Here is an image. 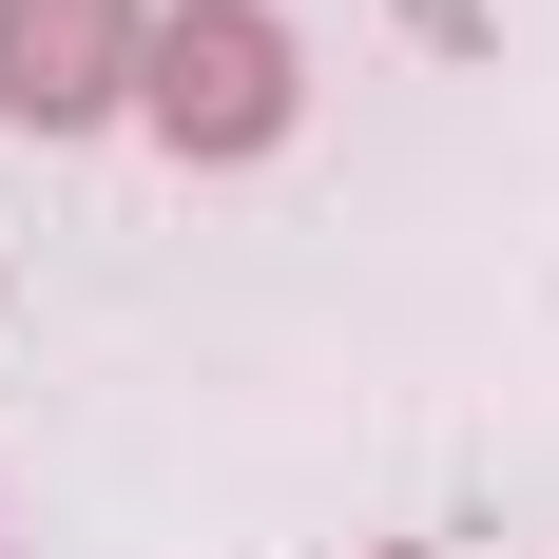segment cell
Instances as JSON below:
<instances>
[{
	"instance_id": "6da1fadb",
	"label": "cell",
	"mask_w": 559,
	"mask_h": 559,
	"mask_svg": "<svg viewBox=\"0 0 559 559\" xmlns=\"http://www.w3.org/2000/svg\"><path fill=\"white\" fill-rule=\"evenodd\" d=\"M289 97H309V78H289V20H271V0H174L155 39H135V116H155L174 155H271Z\"/></svg>"
},
{
	"instance_id": "7a4b0ae2",
	"label": "cell",
	"mask_w": 559,
	"mask_h": 559,
	"mask_svg": "<svg viewBox=\"0 0 559 559\" xmlns=\"http://www.w3.org/2000/svg\"><path fill=\"white\" fill-rule=\"evenodd\" d=\"M135 0H0V116L20 135H78V116H116L135 97Z\"/></svg>"
}]
</instances>
